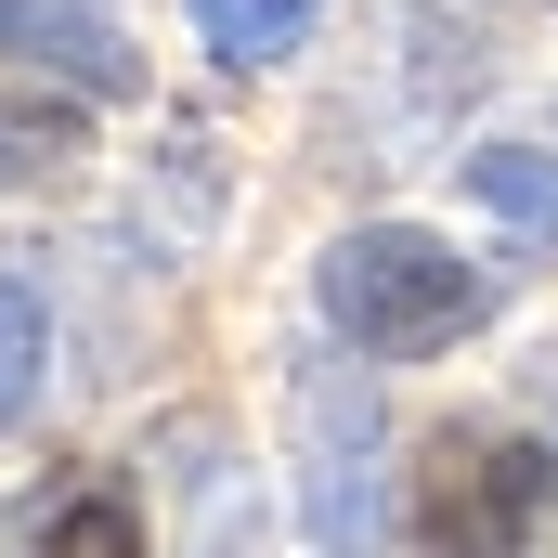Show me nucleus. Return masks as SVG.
<instances>
[{
    "label": "nucleus",
    "mask_w": 558,
    "mask_h": 558,
    "mask_svg": "<svg viewBox=\"0 0 558 558\" xmlns=\"http://www.w3.org/2000/svg\"><path fill=\"white\" fill-rule=\"evenodd\" d=\"M0 65H39V78H65L92 105H131L143 92V52H131V26L105 0H0Z\"/></svg>",
    "instance_id": "nucleus-3"
},
{
    "label": "nucleus",
    "mask_w": 558,
    "mask_h": 558,
    "mask_svg": "<svg viewBox=\"0 0 558 558\" xmlns=\"http://www.w3.org/2000/svg\"><path fill=\"white\" fill-rule=\"evenodd\" d=\"M312 13H325V0H195V39H208L221 65H286V52L312 39Z\"/></svg>",
    "instance_id": "nucleus-6"
},
{
    "label": "nucleus",
    "mask_w": 558,
    "mask_h": 558,
    "mask_svg": "<svg viewBox=\"0 0 558 558\" xmlns=\"http://www.w3.org/2000/svg\"><path fill=\"white\" fill-rule=\"evenodd\" d=\"M312 441H325V468H312V533H325V546H377V533H390V494L364 481V468H377V416H364L338 377H312Z\"/></svg>",
    "instance_id": "nucleus-4"
},
{
    "label": "nucleus",
    "mask_w": 558,
    "mask_h": 558,
    "mask_svg": "<svg viewBox=\"0 0 558 558\" xmlns=\"http://www.w3.org/2000/svg\"><path fill=\"white\" fill-rule=\"evenodd\" d=\"M546 494H558V468L533 454V441L454 428V441L428 454L416 546H428V558H533V533H546Z\"/></svg>",
    "instance_id": "nucleus-2"
},
{
    "label": "nucleus",
    "mask_w": 558,
    "mask_h": 558,
    "mask_svg": "<svg viewBox=\"0 0 558 558\" xmlns=\"http://www.w3.org/2000/svg\"><path fill=\"white\" fill-rule=\"evenodd\" d=\"M468 195H481L507 234L558 247V156H546V143H481V156H468Z\"/></svg>",
    "instance_id": "nucleus-5"
},
{
    "label": "nucleus",
    "mask_w": 558,
    "mask_h": 558,
    "mask_svg": "<svg viewBox=\"0 0 558 558\" xmlns=\"http://www.w3.org/2000/svg\"><path fill=\"white\" fill-rule=\"evenodd\" d=\"M312 299H325V325H338L364 364H428V351H454V338L494 312V286L468 274L441 234H416V221L338 234V247L312 260Z\"/></svg>",
    "instance_id": "nucleus-1"
},
{
    "label": "nucleus",
    "mask_w": 558,
    "mask_h": 558,
    "mask_svg": "<svg viewBox=\"0 0 558 558\" xmlns=\"http://www.w3.org/2000/svg\"><path fill=\"white\" fill-rule=\"evenodd\" d=\"M39 364H52V338H39V299L0 274V428L39 403Z\"/></svg>",
    "instance_id": "nucleus-8"
},
{
    "label": "nucleus",
    "mask_w": 558,
    "mask_h": 558,
    "mask_svg": "<svg viewBox=\"0 0 558 558\" xmlns=\"http://www.w3.org/2000/svg\"><path fill=\"white\" fill-rule=\"evenodd\" d=\"M39 558H143L131 494H78V507H52V520H39Z\"/></svg>",
    "instance_id": "nucleus-7"
}]
</instances>
